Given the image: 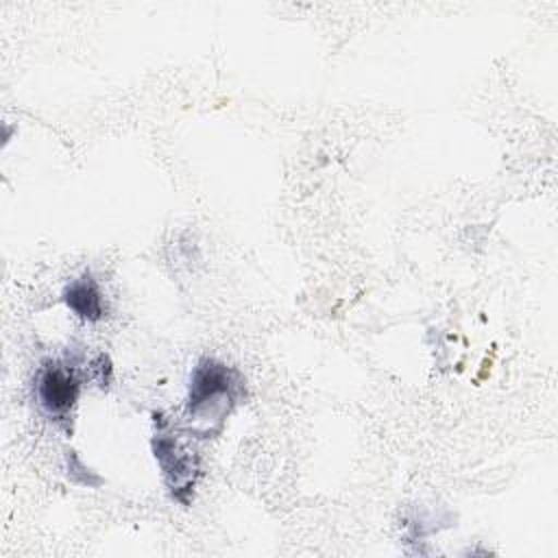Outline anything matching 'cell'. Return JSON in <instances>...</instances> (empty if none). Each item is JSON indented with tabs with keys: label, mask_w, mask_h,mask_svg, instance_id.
<instances>
[{
	"label": "cell",
	"mask_w": 558,
	"mask_h": 558,
	"mask_svg": "<svg viewBox=\"0 0 558 558\" xmlns=\"http://www.w3.org/2000/svg\"><path fill=\"white\" fill-rule=\"evenodd\" d=\"M61 299L74 316H78L87 323H98L107 314L102 290H100L98 281L92 277V272H83L81 277L72 279L63 288Z\"/></svg>",
	"instance_id": "cell-4"
},
{
	"label": "cell",
	"mask_w": 558,
	"mask_h": 558,
	"mask_svg": "<svg viewBox=\"0 0 558 558\" xmlns=\"http://www.w3.org/2000/svg\"><path fill=\"white\" fill-rule=\"evenodd\" d=\"M65 469H68V477L78 484V486H87V488H98L102 484V477L92 471L81 458L76 451L68 449L65 451Z\"/></svg>",
	"instance_id": "cell-5"
},
{
	"label": "cell",
	"mask_w": 558,
	"mask_h": 558,
	"mask_svg": "<svg viewBox=\"0 0 558 558\" xmlns=\"http://www.w3.org/2000/svg\"><path fill=\"white\" fill-rule=\"evenodd\" d=\"M81 395V377L72 362L46 360L35 379V397L41 412L63 432H72V412Z\"/></svg>",
	"instance_id": "cell-3"
},
{
	"label": "cell",
	"mask_w": 558,
	"mask_h": 558,
	"mask_svg": "<svg viewBox=\"0 0 558 558\" xmlns=\"http://www.w3.org/2000/svg\"><path fill=\"white\" fill-rule=\"evenodd\" d=\"M92 371H94V377L98 381L100 388H107L111 377H113V366H111V360L107 353H98L96 360L92 362Z\"/></svg>",
	"instance_id": "cell-6"
},
{
	"label": "cell",
	"mask_w": 558,
	"mask_h": 558,
	"mask_svg": "<svg viewBox=\"0 0 558 558\" xmlns=\"http://www.w3.org/2000/svg\"><path fill=\"white\" fill-rule=\"evenodd\" d=\"M155 434L150 440L153 456L159 464L161 480L172 501L181 506H190L194 499V490L201 477V456L190 442L183 440V434H177L168 427V421L161 412H153Z\"/></svg>",
	"instance_id": "cell-2"
},
{
	"label": "cell",
	"mask_w": 558,
	"mask_h": 558,
	"mask_svg": "<svg viewBox=\"0 0 558 558\" xmlns=\"http://www.w3.org/2000/svg\"><path fill=\"white\" fill-rule=\"evenodd\" d=\"M244 399L246 379L235 366L201 357L190 375L181 432L190 438H216Z\"/></svg>",
	"instance_id": "cell-1"
}]
</instances>
